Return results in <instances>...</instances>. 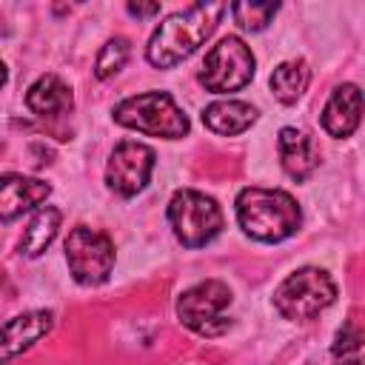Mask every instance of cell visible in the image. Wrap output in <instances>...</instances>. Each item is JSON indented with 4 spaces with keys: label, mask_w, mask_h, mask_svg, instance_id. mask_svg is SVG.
<instances>
[{
    "label": "cell",
    "mask_w": 365,
    "mask_h": 365,
    "mask_svg": "<svg viewBox=\"0 0 365 365\" xmlns=\"http://www.w3.org/2000/svg\"><path fill=\"white\" fill-rule=\"evenodd\" d=\"M225 11V3H194L182 11L168 14L145 46L148 63L157 68H174L214 34Z\"/></svg>",
    "instance_id": "cell-1"
},
{
    "label": "cell",
    "mask_w": 365,
    "mask_h": 365,
    "mask_svg": "<svg viewBox=\"0 0 365 365\" xmlns=\"http://www.w3.org/2000/svg\"><path fill=\"white\" fill-rule=\"evenodd\" d=\"M237 222L251 240L282 242L299 231L302 211L282 188L248 185L237 194Z\"/></svg>",
    "instance_id": "cell-2"
},
{
    "label": "cell",
    "mask_w": 365,
    "mask_h": 365,
    "mask_svg": "<svg viewBox=\"0 0 365 365\" xmlns=\"http://www.w3.org/2000/svg\"><path fill=\"white\" fill-rule=\"evenodd\" d=\"M114 123L165 140H180L188 134V117L168 91H145L137 97H125L114 106Z\"/></svg>",
    "instance_id": "cell-3"
},
{
    "label": "cell",
    "mask_w": 365,
    "mask_h": 365,
    "mask_svg": "<svg viewBox=\"0 0 365 365\" xmlns=\"http://www.w3.org/2000/svg\"><path fill=\"white\" fill-rule=\"evenodd\" d=\"M336 299V282L331 279L328 271L305 265L288 274L277 291H274V305L285 319L305 322L314 319L319 311H325Z\"/></svg>",
    "instance_id": "cell-4"
},
{
    "label": "cell",
    "mask_w": 365,
    "mask_h": 365,
    "mask_svg": "<svg viewBox=\"0 0 365 365\" xmlns=\"http://www.w3.org/2000/svg\"><path fill=\"white\" fill-rule=\"evenodd\" d=\"M168 222L185 248H200L222 231V211L214 197L194 188H180L168 200Z\"/></svg>",
    "instance_id": "cell-5"
},
{
    "label": "cell",
    "mask_w": 365,
    "mask_h": 365,
    "mask_svg": "<svg viewBox=\"0 0 365 365\" xmlns=\"http://www.w3.org/2000/svg\"><path fill=\"white\" fill-rule=\"evenodd\" d=\"M228 305H231V288L220 279H202L180 294L177 317L197 336H220L231 328Z\"/></svg>",
    "instance_id": "cell-6"
},
{
    "label": "cell",
    "mask_w": 365,
    "mask_h": 365,
    "mask_svg": "<svg viewBox=\"0 0 365 365\" xmlns=\"http://www.w3.org/2000/svg\"><path fill=\"white\" fill-rule=\"evenodd\" d=\"M66 262L80 285H103L114 268V242L108 234L77 225L66 237Z\"/></svg>",
    "instance_id": "cell-7"
},
{
    "label": "cell",
    "mask_w": 365,
    "mask_h": 365,
    "mask_svg": "<svg viewBox=\"0 0 365 365\" xmlns=\"http://www.w3.org/2000/svg\"><path fill=\"white\" fill-rule=\"evenodd\" d=\"M251 77H254V54L234 34H228L217 46H211V51L205 54L202 68H200V83L214 94L240 91L251 83Z\"/></svg>",
    "instance_id": "cell-8"
},
{
    "label": "cell",
    "mask_w": 365,
    "mask_h": 365,
    "mask_svg": "<svg viewBox=\"0 0 365 365\" xmlns=\"http://www.w3.org/2000/svg\"><path fill=\"white\" fill-rule=\"evenodd\" d=\"M154 171V148L137 140H123L106 165V185L117 197H134L140 194Z\"/></svg>",
    "instance_id": "cell-9"
},
{
    "label": "cell",
    "mask_w": 365,
    "mask_h": 365,
    "mask_svg": "<svg viewBox=\"0 0 365 365\" xmlns=\"http://www.w3.org/2000/svg\"><path fill=\"white\" fill-rule=\"evenodd\" d=\"M51 325H54L51 311H26L3 322L0 325V365H6L9 359L20 356L34 342H40L51 331Z\"/></svg>",
    "instance_id": "cell-10"
},
{
    "label": "cell",
    "mask_w": 365,
    "mask_h": 365,
    "mask_svg": "<svg viewBox=\"0 0 365 365\" xmlns=\"http://www.w3.org/2000/svg\"><path fill=\"white\" fill-rule=\"evenodd\" d=\"M51 194V185L37 177L23 174H3L0 177V222L17 220L23 211H31L34 205L46 202Z\"/></svg>",
    "instance_id": "cell-11"
},
{
    "label": "cell",
    "mask_w": 365,
    "mask_h": 365,
    "mask_svg": "<svg viewBox=\"0 0 365 365\" xmlns=\"http://www.w3.org/2000/svg\"><path fill=\"white\" fill-rule=\"evenodd\" d=\"M362 120V91L354 83H342L331 91L322 108V128L331 137H351Z\"/></svg>",
    "instance_id": "cell-12"
},
{
    "label": "cell",
    "mask_w": 365,
    "mask_h": 365,
    "mask_svg": "<svg viewBox=\"0 0 365 365\" xmlns=\"http://www.w3.org/2000/svg\"><path fill=\"white\" fill-rule=\"evenodd\" d=\"M277 151H279V163L291 180H308L314 174V168L319 165V148H317L314 137L299 128L285 125L277 137Z\"/></svg>",
    "instance_id": "cell-13"
},
{
    "label": "cell",
    "mask_w": 365,
    "mask_h": 365,
    "mask_svg": "<svg viewBox=\"0 0 365 365\" xmlns=\"http://www.w3.org/2000/svg\"><path fill=\"white\" fill-rule=\"evenodd\" d=\"M26 106L29 111H34L37 117H60L66 111H71L74 97L71 88L57 77V74H43L37 77L29 91H26Z\"/></svg>",
    "instance_id": "cell-14"
},
{
    "label": "cell",
    "mask_w": 365,
    "mask_h": 365,
    "mask_svg": "<svg viewBox=\"0 0 365 365\" xmlns=\"http://www.w3.org/2000/svg\"><path fill=\"white\" fill-rule=\"evenodd\" d=\"M254 120H257V108L242 100H217L202 108L205 128H211L214 134H222V137L242 134L248 125H254Z\"/></svg>",
    "instance_id": "cell-15"
},
{
    "label": "cell",
    "mask_w": 365,
    "mask_h": 365,
    "mask_svg": "<svg viewBox=\"0 0 365 365\" xmlns=\"http://www.w3.org/2000/svg\"><path fill=\"white\" fill-rule=\"evenodd\" d=\"M57 228H60V208H54V205L40 208V211L31 217L29 228L23 231L20 251H23L26 257H31V259H34V257H40V254L54 242Z\"/></svg>",
    "instance_id": "cell-16"
},
{
    "label": "cell",
    "mask_w": 365,
    "mask_h": 365,
    "mask_svg": "<svg viewBox=\"0 0 365 365\" xmlns=\"http://www.w3.org/2000/svg\"><path fill=\"white\" fill-rule=\"evenodd\" d=\"M308 80H311V68L305 60H285L271 71V91L279 103L291 106L302 97Z\"/></svg>",
    "instance_id": "cell-17"
},
{
    "label": "cell",
    "mask_w": 365,
    "mask_h": 365,
    "mask_svg": "<svg viewBox=\"0 0 365 365\" xmlns=\"http://www.w3.org/2000/svg\"><path fill=\"white\" fill-rule=\"evenodd\" d=\"M336 365H362V328L356 319H345L331 345Z\"/></svg>",
    "instance_id": "cell-18"
},
{
    "label": "cell",
    "mask_w": 365,
    "mask_h": 365,
    "mask_svg": "<svg viewBox=\"0 0 365 365\" xmlns=\"http://www.w3.org/2000/svg\"><path fill=\"white\" fill-rule=\"evenodd\" d=\"M128 54H131V46H128L125 37H111V40H106L103 48H100V54H97V60H94V74H97L100 80L114 77V74L128 63Z\"/></svg>",
    "instance_id": "cell-19"
},
{
    "label": "cell",
    "mask_w": 365,
    "mask_h": 365,
    "mask_svg": "<svg viewBox=\"0 0 365 365\" xmlns=\"http://www.w3.org/2000/svg\"><path fill=\"white\" fill-rule=\"evenodd\" d=\"M277 11H279L277 3H234V6H231L234 20H237L240 29H245V31H262V29L271 23V17H274Z\"/></svg>",
    "instance_id": "cell-20"
},
{
    "label": "cell",
    "mask_w": 365,
    "mask_h": 365,
    "mask_svg": "<svg viewBox=\"0 0 365 365\" xmlns=\"http://www.w3.org/2000/svg\"><path fill=\"white\" fill-rule=\"evenodd\" d=\"M128 11L134 17H148V14H157L160 11V3H128Z\"/></svg>",
    "instance_id": "cell-21"
},
{
    "label": "cell",
    "mask_w": 365,
    "mask_h": 365,
    "mask_svg": "<svg viewBox=\"0 0 365 365\" xmlns=\"http://www.w3.org/2000/svg\"><path fill=\"white\" fill-rule=\"evenodd\" d=\"M6 77H9V71H6V66H3V60H0V86L6 83Z\"/></svg>",
    "instance_id": "cell-22"
}]
</instances>
